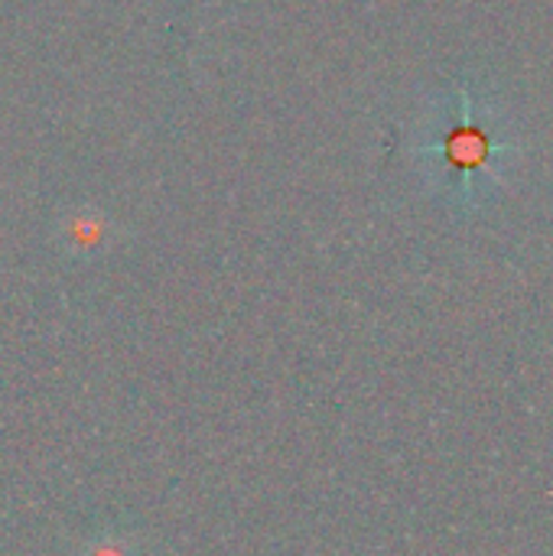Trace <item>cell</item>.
Returning a JSON list of instances; mask_svg holds the SVG:
<instances>
[{
  "label": "cell",
  "instance_id": "6da1fadb",
  "mask_svg": "<svg viewBox=\"0 0 553 556\" xmlns=\"http://www.w3.org/2000/svg\"><path fill=\"white\" fill-rule=\"evenodd\" d=\"M414 160L450 208L473 215L508 189L521 163V134L492 85L460 78L430 101Z\"/></svg>",
  "mask_w": 553,
  "mask_h": 556
},
{
  "label": "cell",
  "instance_id": "7a4b0ae2",
  "mask_svg": "<svg viewBox=\"0 0 553 556\" xmlns=\"http://www.w3.org/2000/svg\"><path fill=\"white\" fill-rule=\"evenodd\" d=\"M88 556H130L121 544H114V541H101V544H95L91 547V554Z\"/></svg>",
  "mask_w": 553,
  "mask_h": 556
}]
</instances>
